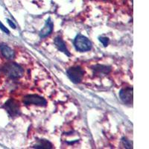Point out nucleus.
Instances as JSON below:
<instances>
[{"label":"nucleus","instance_id":"4468645a","mask_svg":"<svg viewBox=\"0 0 149 149\" xmlns=\"http://www.w3.org/2000/svg\"><path fill=\"white\" fill-rule=\"evenodd\" d=\"M0 29H2V30L4 32L6 33V34H10V31H9L8 29L7 28H6V27H5V26H4L3 24H2V22H0Z\"/></svg>","mask_w":149,"mask_h":149},{"label":"nucleus","instance_id":"39448f33","mask_svg":"<svg viewBox=\"0 0 149 149\" xmlns=\"http://www.w3.org/2000/svg\"><path fill=\"white\" fill-rule=\"evenodd\" d=\"M4 107L7 110L8 113L11 117L17 116L20 113V108H19V102L14 98L8 99L4 105Z\"/></svg>","mask_w":149,"mask_h":149},{"label":"nucleus","instance_id":"6e6552de","mask_svg":"<svg viewBox=\"0 0 149 149\" xmlns=\"http://www.w3.org/2000/svg\"><path fill=\"white\" fill-rule=\"evenodd\" d=\"M0 51H1L2 55L6 59L12 60L14 58V56H15L14 52L13 51V49L11 48H10L6 44H3V43L0 44Z\"/></svg>","mask_w":149,"mask_h":149},{"label":"nucleus","instance_id":"9b49d317","mask_svg":"<svg viewBox=\"0 0 149 149\" xmlns=\"http://www.w3.org/2000/svg\"><path fill=\"white\" fill-rule=\"evenodd\" d=\"M34 148L38 149H50L53 148V145L46 139H40L38 141L37 144L34 146Z\"/></svg>","mask_w":149,"mask_h":149},{"label":"nucleus","instance_id":"0eeeda50","mask_svg":"<svg viewBox=\"0 0 149 149\" xmlns=\"http://www.w3.org/2000/svg\"><path fill=\"white\" fill-rule=\"evenodd\" d=\"M53 27H54V24L53 22L51 20V19L49 18L46 21V23H45L44 27L42 28V30L40 31V37H46L52 32L53 31Z\"/></svg>","mask_w":149,"mask_h":149},{"label":"nucleus","instance_id":"7ed1b4c3","mask_svg":"<svg viewBox=\"0 0 149 149\" xmlns=\"http://www.w3.org/2000/svg\"><path fill=\"white\" fill-rule=\"evenodd\" d=\"M67 75L71 81L74 84H79L84 78V70L79 66H73L67 70Z\"/></svg>","mask_w":149,"mask_h":149},{"label":"nucleus","instance_id":"dca6fc26","mask_svg":"<svg viewBox=\"0 0 149 149\" xmlns=\"http://www.w3.org/2000/svg\"><path fill=\"white\" fill-rule=\"evenodd\" d=\"M0 73H1V70H0Z\"/></svg>","mask_w":149,"mask_h":149},{"label":"nucleus","instance_id":"9d476101","mask_svg":"<svg viewBox=\"0 0 149 149\" xmlns=\"http://www.w3.org/2000/svg\"><path fill=\"white\" fill-rule=\"evenodd\" d=\"M92 70L95 74H107L111 70V68L106 65L97 64L93 66Z\"/></svg>","mask_w":149,"mask_h":149},{"label":"nucleus","instance_id":"f8f14e48","mask_svg":"<svg viewBox=\"0 0 149 149\" xmlns=\"http://www.w3.org/2000/svg\"><path fill=\"white\" fill-rule=\"evenodd\" d=\"M122 143L126 148H133L132 142H130V140H128L126 137H122Z\"/></svg>","mask_w":149,"mask_h":149},{"label":"nucleus","instance_id":"1a4fd4ad","mask_svg":"<svg viewBox=\"0 0 149 149\" xmlns=\"http://www.w3.org/2000/svg\"><path fill=\"white\" fill-rule=\"evenodd\" d=\"M54 45L56 46V47L58 48V49L59 50V51L62 52L63 53H64L66 55H67L68 57H70V53L69 52V51H68L67 48H66V43L64 42V41L62 40V38L60 37H57L54 39Z\"/></svg>","mask_w":149,"mask_h":149},{"label":"nucleus","instance_id":"2eb2a0df","mask_svg":"<svg viewBox=\"0 0 149 149\" xmlns=\"http://www.w3.org/2000/svg\"><path fill=\"white\" fill-rule=\"evenodd\" d=\"M7 20H8V24H9V26H10V27L13 28V29H16V26H15V24H14V22H12L11 20H10L9 19H8Z\"/></svg>","mask_w":149,"mask_h":149},{"label":"nucleus","instance_id":"f257e3e1","mask_svg":"<svg viewBox=\"0 0 149 149\" xmlns=\"http://www.w3.org/2000/svg\"><path fill=\"white\" fill-rule=\"evenodd\" d=\"M2 72L4 74L11 79H17L23 76V68L14 62L6 63L2 67Z\"/></svg>","mask_w":149,"mask_h":149},{"label":"nucleus","instance_id":"f03ea898","mask_svg":"<svg viewBox=\"0 0 149 149\" xmlns=\"http://www.w3.org/2000/svg\"><path fill=\"white\" fill-rule=\"evenodd\" d=\"M74 47L79 52H88L92 49V42L85 36L78 34L74 40Z\"/></svg>","mask_w":149,"mask_h":149},{"label":"nucleus","instance_id":"20e7f679","mask_svg":"<svg viewBox=\"0 0 149 149\" xmlns=\"http://www.w3.org/2000/svg\"><path fill=\"white\" fill-rule=\"evenodd\" d=\"M22 102L26 105L34 104L40 107H45L47 104V101L38 95H26L22 99Z\"/></svg>","mask_w":149,"mask_h":149},{"label":"nucleus","instance_id":"ddd939ff","mask_svg":"<svg viewBox=\"0 0 149 149\" xmlns=\"http://www.w3.org/2000/svg\"><path fill=\"white\" fill-rule=\"evenodd\" d=\"M99 40H100V42H102V44L104 45V46H107V44H108L109 39L107 38V37H99Z\"/></svg>","mask_w":149,"mask_h":149},{"label":"nucleus","instance_id":"423d86ee","mask_svg":"<svg viewBox=\"0 0 149 149\" xmlns=\"http://www.w3.org/2000/svg\"><path fill=\"white\" fill-rule=\"evenodd\" d=\"M119 97L125 104H132L133 102V88L125 87L120 90Z\"/></svg>","mask_w":149,"mask_h":149}]
</instances>
